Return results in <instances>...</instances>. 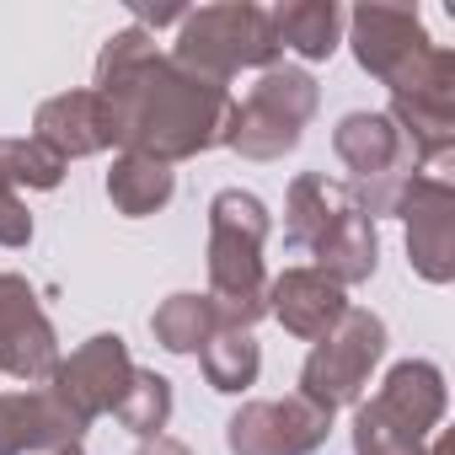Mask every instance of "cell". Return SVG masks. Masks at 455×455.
<instances>
[{"label":"cell","instance_id":"9c48e42d","mask_svg":"<svg viewBox=\"0 0 455 455\" xmlns=\"http://www.w3.org/2000/svg\"><path fill=\"white\" fill-rule=\"evenodd\" d=\"M332 412L311 396H279V402H247L225 423V450L231 455H311L327 444Z\"/></svg>","mask_w":455,"mask_h":455},{"label":"cell","instance_id":"5bb4252c","mask_svg":"<svg viewBox=\"0 0 455 455\" xmlns=\"http://www.w3.org/2000/svg\"><path fill=\"white\" fill-rule=\"evenodd\" d=\"M343 311H348L343 290L327 274H316V268H284L279 279H268V316L284 332L306 338V343H316L322 332H332Z\"/></svg>","mask_w":455,"mask_h":455},{"label":"cell","instance_id":"8992f818","mask_svg":"<svg viewBox=\"0 0 455 455\" xmlns=\"http://www.w3.org/2000/svg\"><path fill=\"white\" fill-rule=\"evenodd\" d=\"M386 354V322L364 306H348L338 316L332 332L316 338V348L306 354L300 364V396H311L316 407L338 412V407H359L364 386H370V370L380 364Z\"/></svg>","mask_w":455,"mask_h":455},{"label":"cell","instance_id":"4316f807","mask_svg":"<svg viewBox=\"0 0 455 455\" xmlns=\"http://www.w3.org/2000/svg\"><path fill=\"white\" fill-rule=\"evenodd\" d=\"M423 455H455V444H450V434H444V439H434V444H428Z\"/></svg>","mask_w":455,"mask_h":455},{"label":"cell","instance_id":"603a6c76","mask_svg":"<svg viewBox=\"0 0 455 455\" xmlns=\"http://www.w3.org/2000/svg\"><path fill=\"white\" fill-rule=\"evenodd\" d=\"M118 423L140 439H156L172 423V380L156 375V370H134V380L118 402Z\"/></svg>","mask_w":455,"mask_h":455},{"label":"cell","instance_id":"8fae6325","mask_svg":"<svg viewBox=\"0 0 455 455\" xmlns=\"http://www.w3.org/2000/svg\"><path fill=\"white\" fill-rule=\"evenodd\" d=\"M54 364H60V338L33 284L22 274H0V370L12 380L38 386L54 375Z\"/></svg>","mask_w":455,"mask_h":455},{"label":"cell","instance_id":"52a82bcc","mask_svg":"<svg viewBox=\"0 0 455 455\" xmlns=\"http://www.w3.org/2000/svg\"><path fill=\"white\" fill-rule=\"evenodd\" d=\"M444 418V375L428 359H402L380 380L370 402L354 412V434H375L391 444H428V434Z\"/></svg>","mask_w":455,"mask_h":455},{"label":"cell","instance_id":"4fadbf2b","mask_svg":"<svg viewBox=\"0 0 455 455\" xmlns=\"http://www.w3.org/2000/svg\"><path fill=\"white\" fill-rule=\"evenodd\" d=\"M33 140H44L65 166L81 161V156H97L113 140V118H108V102L97 92H65V97H49L33 118Z\"/></svg>","mask_w":455,"mask_h":455},{"label":"cell","instance_id":"5b68a950","mask_svg":"<svg viewBox=\"0 0 455 455\" xmlns=\"http://www.w3.org/2000/svg\"><path fill=\"white\" fill-rule=\"evenodd\" d=\"M316 102H322V92L306 70L268 65L258 76V86L247 92V102H231L220 145H231L247 161H279L300 145L306 124L316 118Z\"/></svg>","mask_w":455,"mask_h":455},{"label":"cell","instance_id":"ffe728a7","mask_svg":"<svg viewBox=\"0 0 455 455\" xmlns=\"http://www.w3.org/2000/svg\"><path fill=\"white\" fill-rule=\"evenodd\" d=\"M268 22H274V44L295 49L300 60H327L343 33V12L332 0H290V6L268 12Z\"/></svg>","mask_w":455,"mask_h":455},{"label":"cell","instance_id":"83f0119b","mask_svg":"<svg viewBox=\"0 0 455 455\" xmlns=\"http://www.w3.org/2000/svg\"><path fill=\"white\" fill-rule=\"evenodd\" d=\"M65 455H81V450H65Z\"/></svg>","mask_w":455,"mask_h":455},{"label":"cell","instance_id":"cb8c5ba5","mask_svg":"<svg viewBox=\"0 0 455 455\" xmlns=\"http://www.w3.org/2000/svg\"><path fill=\"white\" fill-rule=\"evenodd\" d=\"M0 166H6L12 188H60L65 182V161L44 145V140H0Z\"/></svg>","mask_w":455,"mask_h":455},{"label":"cell","instance_id":"7c38bea8","mask_svg":"<svg viewBox=\"0 0 455 455\" xmlns=\"http://www.w3.org/2000/svg\"><path fill=\"white\" fill-rule=\"evenodd\" d=\"M81 434H86V423L49 386L0 391V455H28V450L65 455V450H81Z\"/></svg>","mask_w":455,"mask_h":455},{"label":"cell","instance_id":"277c9868","mask_svg":"<svg viewBox=\"0 0 455 455\" xmlns=\"http://www.w3.org/2000/svg\"><path fill=\"white\" fill-rule=\"evenodd\" d=\"M172 60L214 86H231V76L242 70H268L279 60L274 44V22L263 6H204V12H182L177 22V49Z\"/></svg>","mask_w":455,"mask_h":455},{"label":"cell","instance_id":"d6986e66","mask_svg":"<svg viewBox=\"0 0 455 455\" xmlns=\"http://www.w3.org/2000/svg\"><path fill=\"white\" fill-rule=\"evenodd\" d=\"M172 193H177V177H172V166L156 161V156L124 150V156L113 161V172H108V198H113L118 214H134V220H140V214H156V209L172 204Z\"/></svg>","mask_w":455,"mask_h":455},{"label":"cell","instance_id":"6da1fadb","mask_svg":"<svg viewBox=\"0 0 455 455\" xmlns=\"http://www.w3.org/2000/svg\"><path fill=\"white\" fill-rule=\"evenodd\" d=\"M92 92L108 102L113 140L166 166L193 161L209 145H220L225 113H231V92L182 70L172 54H161L140 22L108 38Z\"/></svg>","mask_w":455,"mask_h":455},{"label":"cell","instance_id":"ac0fdd59","mask_svg":"<svg viewBox=\"0 0 455 455\" xmlns=\"http://www.w3.org/2000/svg\"><path fill=\"white\" fill-rule=\"evenodd\" d=\"M386 118L396 124L402 145L412 150L418 172L428 161H444L455 150V102H434V97H391Z\"/></svg>","mask_w":455,"mask_h":455},{"label":"cell","instance_id":"d4e9b609","mask_svg":"<svg viewBox=\"0 0 455 455\" xmlns=\"http://www.w3.org/2000/svg\"><path fill=\"white\" fill-rule=\"evenodd\" d=\"M33 242V214L22 204V193L12 188L6 166H0V247H28Z\"/></svg>","mask_w":455,"mask_h":455},{"label":"cell","instance_id":"7a4b0ae2","mask_svg":"<svg viewBox=\"0 0 455 455\" xmlns=\"http://www.w3.org/2000/svg\"><path fill=\"white\" fill-rule=\"evenodd\" d=\"M274 231V214L258 193L225 188L209 204V300L225 327H252L268 316V268L263 242Z\"/></svg>","mask_w":455,"mask_h":455},{"label":"cell","instance_id":"e0dca14e","mask_svg":"<svg viewBox=\"0 0 455 455\" xmlns=\"http://www.w3.org/2000/svg\"><path fill=\"white\" fill-rule=\"evenodd\" d=\"M311 258H316V274H327L338 290H348V284H364L370 274H375V263H380V236H375V220L354 204L332 231L311 247Z\"/></svg>","mask_w":455,"mask_h":455},{"label":"cell","instance_id":"9a60e30c","mask_svg":"<svg viewBox=\"0 0 455 455\" xmlns=\"http://www.w3.org/2000/svg\"><path fill=\"white\" fill-rule=\"evenodd\" d=\"M332 150L338 161L354 172V182H375V177H412L418 161L412 150L402 145L396 124L386 113H348L338 129H332Z\"/></svg>","mask_w":455,"mask_h":455},{"label":"cell","instance_id":"7402d4cb","mask_svg":"<svg viewBox=\"0 0 455 455\" xmlns=\"http://www.w3.org/2000/svg\"><path fill=\"white\" fill-rule=\"evenodd\" d=\"M198 364H204V380L214 391H247L263 370V348L247 327H214V338L198 348Z\"/></svg>","mask_w":455,"mask_h":455},{"label":"cell","instance_id":"30bf717a","mask_svg":"<svg viewBox=\"0 0 455 455\" xmlns=\"http://www.w3.org/2000/svg\"><path fill=\"white\" fill-rule=\"evenodd\" d=\"M396 220L407 225L412 274L428 279V284H450L455 279V188L444 177L412 172V182L402 188Z\"/></svg>","mask_w":455,"mask_h":455},{"label":"cell","instance_id":"44dd1931","mask_svg":"<svg viewBox=\"0 0 455 455\" xmlns=\"http://www.w3.org/2000/svg\"><path fill=\"white\" fill-rule=\"evenodd\" d=\"M214 327H225L220 311H214V300L209 295H193V290L166 295L156 306V316H150V332H156V343L166 354H198L214 338Z\"/></svg>","mask_w":455,"mask_h":455},{"label":"cell","instance_id":"484cf974","mask_svg":"<svg viewBox=\"0 0 455 455\" xmlns=\"http://www.w3.org/2000/svg\"><path fill=\"white\" fill-rule=\"evenodd\" d=\"M134 455H193V450H188L182 439H172V434H156V439H145Z\"/></svg>","mask_w":455,"mask_h":455},{"label":"cell","instance_id":"ba28073f","mask_svg":"<svg viewBox=\"0 0 455 455\" xmlns=\"http://www.w3.org/2000/svg\"><path fill=\"white\" fill-rule=\"evenodd\" d=\"M134 370H140V364L129 359V343H124L118 332H97V338H86L70 359L54 364L49 391H54V396H60L86 428H92V418L118 412V402H124Z\"/></svg>","mask_w":455,"mask_h":455},{"label":"cell","instance_id":"3957f363","mask_svg":"<svg viewBox=\"0 0 455 455\" xmlns=\"http://www.w3.org/2000/svg\"><path fill=\"white\" fill-rule=\"evenodd\" d=\"M354 28V60L391 86V97H434V102H455V54L439 49L418 12H396V6H359L348 17Z\"/></svg>","mask_w":455,"mask_h":455},{"label":"cell","instance_id":"2e32d148","mask_svg":"<svg viewBox=\"0 0 455 455\" xmlns=\"http://www.w3.org/2000/svg\"><path fill=\"white\" fill-rule=\"evenodd\" d=\"M348 209H354L348 182H332L322 172H300L290 182V198H284V242L300 247V252H311Z\"/></svg>","mask_w":455,"mask_h":455}]
</instances>
